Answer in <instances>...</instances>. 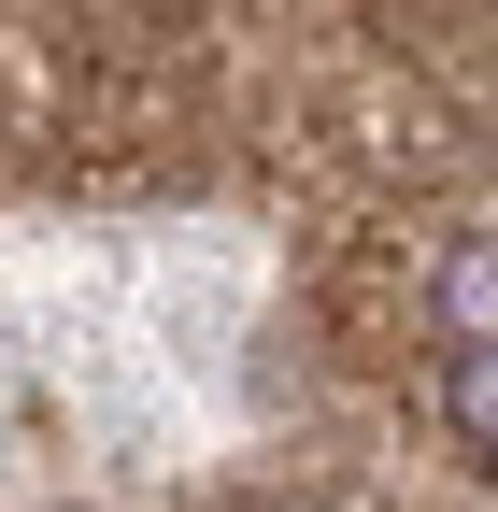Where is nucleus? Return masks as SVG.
<instances>
[{
  "label": "nucleus",
  "instance_id": "obj_1",
  "mask_svg": "<svg viewBox=\"0 0 498 512\" xmlns=\"http://www.w3.org/2000/svg\"><path fill=\"white\" fill-rule=\"evenodd\" d=\"M427 328H442V342H498V228L442 242V271H427Z\"/></svg>",
  "mask_w": 498,
  "mask_h": 512
},
{
  "label": "nucleus",
  "instance_id": "obj_2",
  "mask_svg": "<svg viewBox=\"0 0 498 512\" xmlns=\"http://www.w3.org/2000/svg\"><path fill=\"white\" fill-rule=\"evenodd\" d=\"M442 427L470 470H498V342H442Z\"/></svg>",
  "mask_w": 498,
  "mask_h": 512
}]
</instances>
